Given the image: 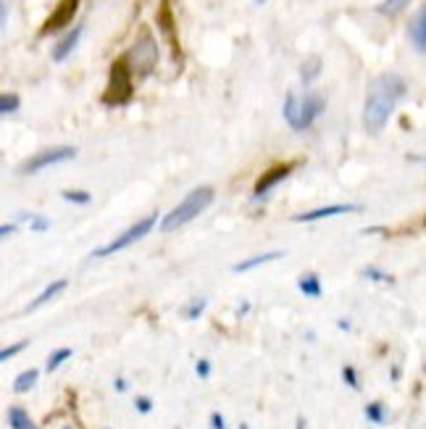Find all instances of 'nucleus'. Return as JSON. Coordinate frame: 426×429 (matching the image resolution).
Returning <instances> with one entry per match:
<instances>
[{"instance_id":"obj_5","label":"nucleus","mask_w":426,"mask_h":429,"mask_svg":"<svg viewBox=\"0 0 426 429\" xmlns=\"http://www.w3.org/2000/svg\"><path fill=\"white\" fill-rule=\"evenodd\" d=\"M132 98V71L127 69L124 61H116L111 66V77H108V87L103 92V100L108 106H121Z\"/></svg>"},{"instance_id":"obj_25","label":"nucleus","mask_w":426,"mask_h":429,"mask_svg":"<svg viewBox=\"0 0 426 429\" xmlns=\"http://www.w3.org/2000/svg\"><path fill=\"white\" fill-rule=\"evenodd\" d=\"M342 380H345L347 387H353V390H361V380H358V371L356 366H342Z\"/></svg>"},{"instance_id":"obj_28","label":"nucleus","mask_w":426,"mask_h":429,"mask_svg":"<svg viewBox=\"0 0 426 429\" xmlns=\"http://www.w3.org/2000/svg\"><path fill=\"white\" fill-rule=\"evenodd\" d=\"M134 409H137L139 414H145V416L153 414V398H148V395H137V398H134Z\"/></svg>"},{"instance_id":"obj_11","label":"nucleus","mask_w":426,"mask_h":429,"mask_svg":"<svg viewBox=\"0 0 426 429\" xmlns=\"http://www.w3.org/2000/svg\"><path fill=\"white\" fill-rule=\"evenodd\" d=\"M408 35H411V42H413L416 53H426V11L424 8L418 11L416 19L411 21Z\"/></svg>"},{"instance_id":"obj_13","label":"nucleus","mask_w":426,"mask_h":429,"mask_svg":"<svg viewBox=\"0 0 426 429\" xmlns=\"http://www.w3.org/2000/svg\"><path fill=\"white\" fill-rule=\"evenodd\" d=\"M69 287V282L66 280H56V282H50L48 287L42 290L40 295H37V298L32 300L30 306H27V311H37V309H42V306H45V303H50V300L53 298H58L61 292H63V290Z\"/></svg>"},{"instance_id":"obj_22","label":"nucleus","mask_w":426,"mask_h":429,"mask_svg":"<svg viewBox=\"0 0 426 429\" xmlns=\"http://www.w3.org/2000/svg\"><path fill=\"white\" fill-rule=\"evenodd\" d=\"M284 119H287V124L292 127V130L298 132V98L289 92L287 100H284Z\"/></svg>"},{"instance_id":"obj_10","label":"nucleus","mask_w":426,"mask_h":429,"mask_svg":"<svg viewBox=\"0 0 426 429\" xmlns=\"http://www.w3.org/2000/svg\"><path fill=\"white\" fill-rule=\"evenodd\" d=\"M361 206H350V203H337V206H321V209L306 211V213H298L295 221H318V219H332V216H345V213H358Z\"/></svg>"},{"instance_id":"obj_34","label":"nucleus","mask_w":426,"mask_h":429,"mask_svg":"<svg viewBox=\"0 0 426 429\" xmlns=\"http://www.w3.org/2000/svg\"><path fill=\"white\" fill-rule=\"evenodd\" d=\"M113 390H116V392H127L129 382L124 380V377H116V380H113Z\"/></svg>"},{"instance_id":"obj_31","label":"nucleus","mask_w":426,"mask_h":429,"mask_svg":"<svg viewBox=\"0 0 426 429\" xmlns=\"http://www.w3.org/2000/svg\"><path fill=\"white\" fill-rule=\"evenodd\" d=\"M211 429H227V421L221 414H211Z\"/></svg>"},{"instance_id":"obj_9","label":"nucleus","mask_w":426,"mask_h":429,"mask_svg":"<svg viewBox=\"0 0 426 429\" xmlns=\"http://www.w3.org/2000/svg\"><path fill=\"white\" fill-rule=\"evenodd\" d=\"M77 8H80V0H61L58 8L50 13V19L45 21L42 27V35H50V32H58L63 27H69L74 16H77Z\"/></svg>"},{"instance_id":"obj_18","label":"nucleus","mask_w":426,"mask_h":429,"mask_svg":"<svg viewBox=\"0 0 426 429\" xmlns=\"http://www.w3.org/2000/svg\"><path fill=\"white\" fill-rule=\"evenodd\" d=\"M366 419L371 421V424H377V427H384L387 421H389V411H387V406L382 400H371L366 406Z\"/></svg>"},{"instance_id":"obj_30","label":"nucleus","mask_w":426,"mask_h":429,"mask_svg":"<svg viewBox=\"0 0 426 429\" xmlns=\"http://www.w3.org/2000/svg\"><path fill=\"white\" fill-rule=\"evenodd\" d=\"M195 371H198L200 380H208V377H211V361L208 359H200L198 366H195Z\"/></svg>"},{"instance_id":"obj_33","label":"nucleus","mask_w":426,"mask_h":429,"mask_svg":"<svg viewBox=\"0 0 426 429\" xmlns=\"http://www.w3.org/2000/svg\"><path fill=\"white\" fill-rule=\"evenodd\" d=\"M32 230L45 232V230H48V219H40V216H35V219H32Z\"/></svg>"},{"instance_id":"obj_6","label":"nucleus","mask_w":426,"mask_h":429,"mask_svg":"<svg viewBox=\"0 0 426 429\" xmlns=\"http://www.w3.org/2000/svg\"><path fill=\"white\" fill-rule=\"evenodd\" d=\"M77 156V150L71 148V145H58V148H48L37 153V156H32L30 161H24L19 166L21 174H37V171L48 169V166H56V163H63V161H71Z\"/></svg>"},{"instance_id":"obj_35","label":"nucleus","mask_w":426,"mask_h":429,"mask_svg":"<svg viewBox=\"0 0 426 429\" xmlns=\"http://www.w3.org/2000/svg\"><path fill=\"white\" fill-rule=\"evenodd\" d=\"M6 19H8V13H6V8H3V6H0V30H3V27H6Z\"/></svg>"},{"instance_id":"obj_12","label":"nucleus","mask_w":426,"mask_h":429,"mask_svg":"<svg viewBox=\"0 0 426 429\" xmlns=\"http://www.w3.org/2000/svg\"><path fill=\"white\" fill-rule=\"evenodd\" d=\"M80 40H82V30H80V27H77V30H71L69 35H66V37H63V40H61L58 45L53 48V61H56V63H61V61H66V58H69L71 53L77 50Z\"/></svg>"},{"instance_id":"obj_1","label":"nucleus","mask_w":426,"mask_h":429,"mask_svg":"<svg viewBox=\"0 0 426 429\" xmlns=\"http://www.w3.org/2000/svg\"><path fill=\"white\" fill-rule=\"evenodd\" d=\"M406 95V82L400 80L397 74H384L377 77L368 87L366 108H363V121H366V130L379 135L387 127V121L395 111L397 100Z\"/></svg>"},{"instance_id":"obj_39","label":"nucleus","mask_w":426,"mask_h":429,"mask_svg":"<svg viewBox=\"0 0 426 429\" xmlns=\"http://www.w3.org/2000/svg\"><path fill=\"white\" fill-rule=\"evenodd\" d=\"M256 3H266V0H256Z\"/></svg>"},{"instance_id":"obj_17","label":"nucleus","mask_w":426,"mask_h":429,"mask_svg":"<svg viewBox=\"0 0 426 429\" xmlns=\"http://www.w3.org/2000/svg\"><path fill=\"white\" fill-rule=\"evenodd\" d=\"M37 380H40V371H37V369L21 371L19 377L13 380V392H16V395H24V392H30V390L37 385Z\"/></svg>"},{"instance_id":"obj_26","label":"nucleus","mask_w":426,"mask_h":429,"mask_svg":"<svg viewBox=\"0 0 426 429\" xmlns=\"http://www.w3.org/2000/svg\"><path fill=\"white\" fill-rule=\"evenodd\" d=\"M24 348H27V340L13 342V345H8V348H0V363H3V361H8V359H13V356H19Z\"/></svg>"},{"instance_id":"obj_20","label":"nucleus","mask_w":426,"mask_h":429,"mask_svg":"<svg viewBox=\"0 0 426 429\" xmlns=\"http://www.w3.org/2000/svg\"><path fill=\"white\" fill-rule=\"evenodd\" d=\"M408 3L411 0H382L377 6V13H382V16H397V13H403L408 8Z\"/></svg>"},{"instance_id":"obj_27","label":"nucleus","mask_w":426,"mask_h":429,"mask_svg":"<svg viewBox=\"0 0 426 429\" xmlns=\"http://www.w3.org/2000/svg\"><path fill=\"white\" fill-rule=\"evenodd\" d=\"M203 311H206V298H198V300H192V303L187 306L184 316H187V319H198Z\"/></svg>"},{"instance_id":"obj_38","label":"nucleus","mask_w":426,"mask_h":429,"mask_svg":"<svg viewBox=\"0 0 426 429\" xmlns=\"http://www.w3.org/2000/svg\"><path fill=\"white\" fill-rule=\"evenodd\" d=\"M239 429H250V427H248V424H239Z\"/></svg>"},{"instance_id":"obj_40","label":"nucleus","mask_w":426,"mask_h":429,"mask_svg":"<svg viewBox=\"0 0 426 429\" xmlns=\"http://www.w3.org/2000/svg\"><path fill=\"white\" fill-rule=\"evenodd\" d=\"M66 429H71V427H66Z\"/></svg>"},{"instance_id":"obj_32","label":"nucleus","mask_w":426,"mask_h":429,"mask_svg":"<svg viewBox=\"0 0 426 429\" xmlns=\"http://www.w3.org/2000/svg\"><path fill=\"white\" fill-rule=\"evenodd\" d=\"M16 224H0V240H6V237H11V235H16Z\"/></svg>"},{"instance_id":"obj_8","label":"nucleus","mask_w":426,"mask_h":429,"mask_svg":"<svg viewBox=\"0 0 426 429\" xmlns=\"http://www.w3.org/2000/svg\"><path fill=\"white\" fill-rule=\"evenodd\" d=\"M324 108H327V103L318 92H308L306 98L298 100V132L308 130L324 113Z\"/></svg>"},{"instance_id":"obj_29","label":"nucleus","mask_w":426,"mask_h":429,"mask_svg":"<svg viewBox=\"0 0 426 429\" xmlns=\"http://www.w3.org/2000/svg\"><path fill=\"white\" fill-rule=\"evenodd\" d=\"M363 277H368V280H374V282H392V277H389V274H384V271H379L377 266H368V269H363Z\"/></svg>"},{"instance_id":"obj_14","label":"nucleus","mask_w":426,"mask_h":429,"mask_svg":"<svg viewBox=\"0 0 426 429\" xmlns=\"http://www.w3.org/2000/svg\"><path fill=\"white\" fill-rule=\"evenodd\" d=\"M284 256L282 250H268V253H258V256H253V259H245V261H239L237 266H234V274H242V271H250V269H256V266H263V263H271V261H279Z\"/></svg>"},{"instance_id":"obj_19","label":"nucleus","mask_w":426,"mask_h":429,"mask_svg":"<svg viewBox=\"0 0 426 429\" xmlns=\"http://www.w3.org/2000/svg\"><path fill=\"white\" fill-rule=\"evenodd\" d=\"M71 356H74V350H71V348H58V350H53V353H50V356H48V363H45V371H48V374H53V371L61 369V366H63V363H66V361H69Z\"/></svg>"},{"instance_id":"obj_16","label":"nucleus","mask_w":426,"mask_h":429,"mask_svg":"<svg viewBox=\"0 0 426 429\" xmlns=\"http://www.w3.org/2000/svg\"><path fill=\"white\" fill-rule=\"evenodd\" d=\"M8 427L11 429H40L21 406H11L8 409Z\"/></svg>"},{"instance_id":"obj_24","label":"nucleus","mask_w":426,"mask_h":429,"mask_svg":"<svg viewBox=\"0 0 426 429\" xmlns=\"http://www.w3.org/2000/svg\"><path fill=\"white\" fill-rule=\"evenodd\" d=\"M63 200H69L74 206H87L89 200H92V195L84 190H63Z\"/></svg>"},{"instance_id":"obj_7","label":"nucleus","mask_w":426,"mask_h":429,"mask_svg":"<svg viewBox=\"0 0 426 429\" xmlns=\"http://www.w3.org/2000/svg\"><path fill=\"white\" fill-rule=\"evenodd\" d=\"M292 169H295V163H277V166H271V169L266 171V174H261V180L256 182V192H253V203H258V200L263 198L266 192H271L274 187H277L279 182H284L292 174Z\"/></svg>"},{"instance_id":"obj_37","label":"nucleus","mask_w":426,"mask_h":429,"mask_svg":"<svg viewBox=\"0 0 426 429\" xmlns=\"http://www.w3.org/2000/svg\"><path fill=\"white\" fill-rule=\"evenodd\" d=\"M295 429H306V419H303V416H298V424H295Z\"/></svg>"},{"instance_id":"obj_21","label":"nucleus","mask_w":426,"mask_h":429,"mask_svg":"<svg viewBox=\"0 0 426 429\" xmlns=\"http://www.w3.org/2000/svg\"><path fill=\"white\" fill-rule=\"evenodd\" d=\"M318 71H321V58H318V56H311V58L306 61V63H303V66H300V77H303V82H313L318 77Z\"/></svg>"},{"instance_id":"obj_23","label":"nucleus","mask_w":426,"mask_h":429,"mask_svg":"<svg viewBox=\"0 0 426 429\" xmlns=\"http://www.w3.org/2000/svg\"><path fill=\"white\" fill-rule=\"evenodd\" d=\"M19 106H21L19 95H13V92H3V95H0V116L19 111Z\"/></svg>"},{"instance_id":"obj_4","label":"nucleus","mask_w":426,"mask_h":429,"mask_svg":"<svg viewBox=\"0 0 426 429\" xmlns=\"http://www.w3.org/2000/svg\"><path fill=\"white\" fill-rule=\"evenodd\" d=\"M124 63H127V69L132 71V74H139V77L150 74V71L156 69V63H158V45H156V40H153L150 35H142V37L134 42V48L129 50Z\"/></svg>"},{"instance_id":"obj_2","label":"nucleus","mask_w":426,"mask_h":429,"mask_svg":"<svg viewBox=\"0 0 426 429\" xmlns=\"http://www.w3.org/2000/svg\"><path fill=\"white\" fill-rule=\"evenodd\" d=\"M211 203H213V187L206 185V187L192 190L179 206H174V209L163 216V221H161V232H174V230H179V227L189 224L192 219H198Z\"/></svg>"},{"instance_id":"obj_3","label":"nucleus","mask_w":426,"mask_h":429,"mask_svg":"<svg viewBox=\"0 0 426 429\" xmlns=\"http://www.w3.org/2000/svg\"><path fill=\"white\" fill-rule=\"evenodd\" d=\"M156 221H158V216H156V213H150V216H145V219H139L137 224H132L129 230L121 232L119 237L111 240L108 245H103L100 250H95V259H108V256H113V253H119V250H124V248H129V245L139 242L142 237H148L150 232H153V227H156Z\"/></svg>"},{"instance_id":"obj_36","label":"nucleus","mask_w":426,"mask_h":429,"mask_svg":"<svg viewBox=\"0 0 426 429\" xmlns=\"http://www.w3.org/2000/svg\"><path fill=\"white\" fill-rule=\"evenodd\" d=\"M339 330H342V332H350V324H347L345 319H339Z\"/></svg>"},{"instance_id":"obj_15","label":"nucleus","mask_w":426,"mask_h":429,"mask_svg":"<svg viewBox=\"0 0 426 429\" xmlns=\"http://www.w3.org/2000/svg\"><path fill=\"white\" fill-rule=\"evenodd\" d=\"M298 287L303 295H308V298H321L324 295V287H321V280H318V274H313V271H308V274H303L298 280Z\"/></svg>"}]
</instances>
